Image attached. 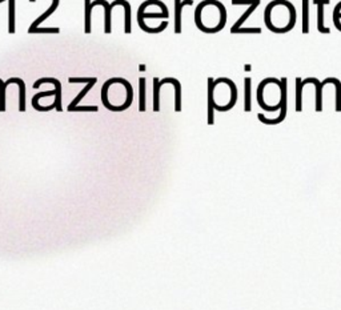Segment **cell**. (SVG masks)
Masks as SVG:
<instances>
[{
  "label": "cell",
  "mask_w": 341,
  "mask_h": 310,
  "mask_svg": "<svg viewBox=\"0 0 341 310\" xmlns=\"http://www.w3.org/2000/svg\"><path fill=\"white\" fill-rule=\"evenodd\" d=\"M227 11L217 0H204L195 9V24L205 34H216L225 27Z\"/></svg>",
  "instance_id": "cell-1"
},
{
  "label": "cell",
  "mask_w": 341,
  "mask_h": 310,
  "mask_svg": "<svg viewBox=\"0 0 341 310\" xmlns=\"http://www.w3.org/2000/svg\"><path fill=\"white\" fill-rule=\"evenodd\" d=\"M264 21L273 34H286L296 24V9L288 0H273L266 7Z\"/></svg>",
  "instance_id": "cell-2"
},
{
  "label": "cell",
  "mask_w": 341,
  "mask_h": 310,
  "mask_svg": "<svg viewBox=\"0 0 341 310\" xmlns=\"http://www.w3.org/2000/svg\"><path fill=\"white\" fill-rule=\"evenodd\" d=\"M208 101L215 111L227 112L235 107L237 101V88L235 83L227 77H208Z\"/></svg>",
  "instance_id": "cell-3"
},
{
  "label": "cell",
  "mask_w": 341,
  "mask_h": 310,
  "mask_svg": "<svg viewBox=\"0 0 341 310\" xmlns=\"http://www.w3.org/2000/svg\"><path fill=\"white\" fill-rule=\"evenodd\" d=\"M280 81H281V108H280V115L274 119H268L261 114L257 115V119L263 124H267V125H277V124L284 122L286 118V111H288V88H286V83H288V79L282 77Z\"/></svg>",
  "instance_id": "cell-4"
},
{
  "label": "cell",
  "mask_w": 341,
  "mask_h": 310,
  "mask_svg": "<svg viewBox=\"0 0 341 310\" xmlns=\"http://www.w3.org/2000/svg\"><path fill=\"white\" fill-rule=\"evenodd\" d=\"M232 4L233 5L248 4L247 11H245V12L243 13L239 19H237V21H236L235 24H233V27L231 28V34H235L236 31L239 30V28H243V24L245 23V20H247V19H248V17L255 12V9L260 5V0H232Z\"/></svg>",
  "instance_id": "cell-5"
},
{
  "label": "cell",
  "mask_w": 341,
  "mask_h": 310,
  "mask_svg": "<svg viewBox=\"0 0 341 310\" xmlns=\"http://www.w3.org/2000/svg\"><path fill=\"white\" fill-rule=\"evenodd\" d=\"M47 83L54 84V85H55L56 95H55V101H54V104H55L56 111H58V112H62V111H63V108H62V84H60L59 80L54 79V77H42V79H39L35 81L32 88L38 89L42 87V84H47Z\"/></svg>",
  "instance_id": "cell-6"
},
{
  "label": "cell",
  "mask_w": 341,
  "mask_h": 310,
  "mask_svg": "<svg viewBox=\"0 0 341 310\" xmlns=\"http://www.w3.org/2000/svg\"><path fill=\"white\" fill-rule=\"evenodd\" d=\"M315 4H317V30L320 34H331V30L325 27V4H329V0H316Z\"/></svg>",
  "instance_id": "cell-7"
},
{
  "label": "cell",
  "mask_w": 341,
  "mask_h": 310,
  "mask_svg": "<svg viewBox=\"0 0 341 310\" xmlns=\"http://www.w3.org/2000/svg\"><path fill=\"white\" fill-rule=\"evenodd\" d=\"M165 84H172L175 87V111L180 112L181 111V84L180 81L175 77H165V79L159 80V85L163 87Z\"/></svg>",
  "instance_id": "cell-8"
},
{
  "label": "cell",
  "mask_w": 341,
  "mask_h": 310,
  "mask_svg": "<svg viewBox=\"0 0 341 310\" xmlns=\"http://www.w3.org/2000/svg\"><path fill=\"white\" fill-rule=\"evenodd\" d=\"M194 4V0H175V34H181V13L186 5Z\"/></svg>",
  "instance_id": "cell-9"
},
{
  "label": "cell",
  "mask_w": 341,
  "mask_h": 310,
  "mask_svg": "<svg viewBox=\"0 0 341 310\" xmlns=\"http://www.w3.org/2000/svg\"><path fill=\"white\" fill-rule=\"evenodd\" d=\"M307 84H313L315 85V91H316V112L323 111V103H321V97H323V85L321 81L316 77H307L305 80H301V85H307Z\"/></svg>",
  "instance_id": "cell-10"
},
{
  "label": "cell",
  "mask_w": 341,
  "mask_h": 310,
  "mask_svg": "<svg viewBox=\"0 0 341 310\" xmlns=\"http://www.w3.org/2000/svg\"><path fill=\"white\" fill-rule=\"evenodd\" d=\"M5 87L9 84H17L19 85V111L25 112V84L20 77H11L7 81H4Z\"/></svg>",
  "instance_id": "cell-11"
},
{
  "label": "cell",
  "mask_w": 341,
  "mask_h": 310,
  "mask_svg": "<svg viewBox=\"0 0 341 310\" xmlns=\"http://www.w3.org/2000/svg\"><path fill=\"white\" fill-rule=\"evenodd\" d=\"M169 17V12H168V8L165 9H161V11H159V12H145L143 8L137 9V23H141V21H144L145 19H164V20H167Z\"/></svg>",
  "instance_id": "cell-12"
},
{
  "label": "cell",
  "mask_w": 341,
  "mask_h": 310,
  "mask_svg": "<svg viewBox=\"0 0 341 310\" xmlns=\"http://www.w3.org/2000/svg\"><path fill=\"white\" fill-rule=\"evenodd\" d=\"M30 1H31V3H35L36 0H30ZM59 1H60V0H52V4H51L50 8L47 9L46 12H43V15H40V16H39L38 19H36V20H35L34 23H32V24L30 25V28H28V31H32V30H35V28H38L39 25L42 24L43 21L46 20L47 17H50L51 15H52V13L55 12L56 8L59 7Z\"/></svg>",
  "instance_id": "cell-13"
},
{
  "label": "cell",
  "mask_w": 341,
  "mask_h": 310,
  "mask_svg": "<svg viewBox=\"0 0 341 310\" xmlns=\"http://www.w3.org/2000/svg\"><path fill=\"white\" fill-rule=\"evenodd\" d=\"M244 111H252V79L249 76L244 79Z\"/></svg>",
  "instance_id": "cell-14"
},
{
  "label": "cell",
  "mask_w": 341,
  "mask_h": 310,
  "mask_svg": "<svg viewBox=\"0 0 341 310\" xmlns=\"http://www.w3.org/2000/svg\"><path fill=\"white\" fill-rule=\"evenodd\" d=\"M327 84H333L335 89H336V112H341V83L340 80L336 77H328L324 81H321V85L325 87Z\"/></svg>",
  "instance_id": "cell-15"
},
{
  "label": "cell",
  "mask_w": 341,
  "mask_h": 310,
  "mask_svg": "<svg viewBox=\"0 0 341 310\" xmlns=\"http://www.w3.org/2000/svg\"><path fill=\"white\" fill-rule=\"evenodd\" d=\"M96 83H97V79H96V77H93L92 81H91V83L87 84V85H85V88H83V91H81V92L79 93V95H77V96H76L75 99H73V100L71 101V104L68 105V108H67V109H68V112H71L72 109L75 108L76 105H77V104H79V103H80L81 99H84L85 95H87V93H88L89 91L92 89V87H93V85H95V84H96Z\"/></svg>",
  "instance_id": "cell-16"
},
{
  "label": "cell",
  "mask_w": 341,
  "mask_h": 310,
  "mask_svg": "<svg viewBox=\"0 0 341 310\" xmlns=\"http://www.w3.org/2000/svg\"><path fill=\"white\" fill-rule=\"evenodd\" d=\"M159 80L157 77L153 79V112H159L160 111V89L159 85Z\"/></svg>",
  "instance_id": "cell-17"
},
{
  "label": "cell",
  "mask_w": 341,
  "mask_h": 310,
  "mask_svg": "<svg viewBox=\"0 0 341 310\" xmlns=\"http://www.w3.org/2000/svg\"><path fill=\"white\" fill-rule=\"evenodd\" d=\"M301 80L300 77L296 79V111L301 112L303 111V89L304 87L301 85Z\"/></svg>",
  "instance_id": "cell-18"
},
{
  "label": "cell",
  "mask_w": 341,
  "mask_h": 310,
  "mask_svg": "<svg viewBox=\"0 0 341 310\" xmlns=\"http://www.w3.org/2000/svg\"><path fill=\"white\" fill-rule=\"evenodd\" d=\"M8 1V34H15V0Z\"/></svg>",
  "instance_id": "cell-19"
},
{
  "label": "cell",
  "mask_w": 341,
  "mask_h": 310,
  "mask_svg": "<svg viewBox=\"0 0 341 310\" xmlns=\"http://www.w3.org/2000/svg\"><path fill=\"white\" fill-rule=\"evenodd\" d=\"M139 111H145V77L139 79Z\"/></svg>",
  "instance_id": "cell-20"
},
{
  "label": "cell",
  "mask_w": 341,
  "mask_h": 310,
  "mask_svg": "<svg viewBox=\"0 0 341 310\" xmlns=\"http://www.w3.org/2000/svg\"><path fill=\"white\" fill-rule=\"evenodd\" d=\"M309 32V0H303V34Z\"/></svg>",
  "instance_id": "cell-21"
},
{
  "label": "cell",
  "mask_w": 341,
  "mask_h": 310,
  "mask_svg": "<svg viewBox=\"0 0 341 310\" xmlns=\"http://www.w3.org/2000/svg\"><path fill=\"white\" fill-rule=\"evenodd\" d=\"M124 7V12H126V19H124V32L131 34V5L127 0H122V4Z\"/></svg>",
  "instance_id": "cell-22"
},
{
  "label": "cell",
  "mask_w": 341,
  "mask_h": 310,
  "mask_svg": "<svg viewBox=\"0 0 341 310\" xmlns=\"http://www.w3.org/2000/svg\"><path fill=\"white\" fill-rule=\"evenodd\" d=\"M5 88L4 81L0 79V112L5 111Z\"/></svg>",
  "instance_id": "cell-23"
},
{
  "label": "cell",
  "mask_w": 341,
  "mask_h": 310,
  "mask_svg": "<svg viewBox=\"0 0 341 310\" xmlns=\"http://www.w3.org/2000/svg\"><path fill=\"white\" fill-rule=\"evenodd\" d=\"M56 95V91L55 89H52V91H46V92H39L36 93L34 97H32V100H31V104H32V107L34 105L38 104V101L42 99V97H48V96H55Z\"/></svg>",
  "instance_id": "cell-24"
},
{
  "label": "cell",
  "mask_w": 341,
  "mask_h": 310,
  "mask_svg": "<svg viewBox=\"0 0 341 310\" xmlns=\"http://www.w3.org/2000/svg\"><path fill=\"white\" fill-rule=\"evenodd\" d=\"M60 28H35L32 31H28V34H59Z\"/></svg>",
  "instance_id": "cell-25"
},
{
  "label": "cell",
  "mask_w": 341,
  "mask_h": 310,
  "mask_svg": "<svg viewBox=\"0 0 341 310\" xmlns=\"http://www.w3.org/2000/svg\"><path fill=\"white\" fill-rule=\"evenodd\" d=\"M97 111H99V108H97L96 105H88V107H79V105H76L71 112H97Z\"/></svg>",
  "instance_id": "cell-26"
},
{
  "label": "cell",
  "mask_w": 341,
  "mask_h": 310,
  "mask_svg": "<svg viewBox=\"0 0 341 310\" xmlns=\"http://www.w3.org/2000/svg\"><path fill=\"white\" fill-rule=\"evenodd\" d=\"M333 23L336 25V28L341 24V9L337 5L333 9Z\"/></svg>",
  "instance_id": "cell-27"
},
{
  "label": "cell",
  "mask_w": 341,
  "mask_h": 310,
  "mask_svg": "<svg viewBox=\"0 0 341 310\" xmlns=\"http://www.w3.org/2000/svg\"><path fill=\"white\" fill-rule=\"evenodd\" d=\"M93 80V77H69L68 79V81L71 84H79V83H85V84H88V83H91Z\"/></svg>",
  "instance_id": "cell-28"
},
{
  "label": "cell",
  "mask_w": 341,
  "mask_h": 310,
  "mask_svg": "<svg viewBox=\"0 0 341 310\" xmlns=\"http://www.w3.org/2000/svg\"><path fill=\"white\" fill-rule=\"evenodd\" d=\"M235 34H261V28H239Z\"/></svg>",
  "instance_id": "cell-29"
},
{
  "label": "cell",
  "mask_w": 341,
  "mask_h": 310,
  "mask_svg": "<svg viewBox=\"0 0 341 310\" xmlns=\"http://www.w3.org/2000/svg\"><path fill=\"white\" fill-rule=\"evenodd\" d=\"M3 1H5V0H0V3H3Z\"/></svg>",
  "instance_id": "cell-30"
}]
</instances>
